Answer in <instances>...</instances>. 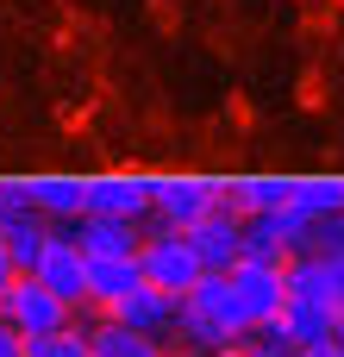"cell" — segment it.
<instances>
[{"mask_svg":"<svg viewBox=\"0 0 344 357\" xmlns=\"http://www.w3.org/2000/svg\"><path fill=\"white\" fill-rule=\"evenodd\" d=\"M175 339L194 357H213V351H226V345H244V339H251V320H244V307H238V295H232L226 276H201V282L182 295Z\"/></svg>","mask_w":344,"mask_h":357,"instance_id":"cell-1","label":"cell"},{"mask_svg":"<svg viewBox=\"0 0 344 357\" xmlns=\"http://www.w3.org/2000/svg\"><path fill=\"white\" fill-rule=\"evenodd\" d=\"M138 270H144L150 289H163V295H175V301L207 276L201 257H194V245H188V232H163V226L144 232V245H138Z\"/></svg>","mask_w":344,"mask_h":357,"instance_id":"cell-2","label":"cell"},{"mask_svg":"<svg viewBox=\"0 0 344 357\" xmlns=\"http://www.w3.org/2000/svg\"><path fill=\"white\" fill-rule=\"evenodd\" d=\"M207 213H219V182H201V176H157L150 182V226L194 232Z\"/></svg>","mask_w":344,"mask_h":357,"instance_id":"cell-3","label":"cell"},{"mask_svg":"<svg viewBox=\"0 0 344 357\" xmlns=\"http://www.w3.org/2000/svg\"><path fill=\"white\" fill-rule=\"evenodd\" d=\"M313 251V220H301L295 207H276V213H251L244 220V257L238 264H288Z\"/></svg>","mask_w":344,"mask_h":357,"instance_id":"cell-4","label":"cell"},{"mask_svg":"<svg viewBox=\"0 0 344 357\" xmlns=\"http://www.w3.org/2000/svg\"><path fill=\"white\" fill-rule=\"evenodd\" d=\"M0 320H6L19 339H44V333L69 326V320H75V307H63L38 276H13V282L0 289Z\"/></svg>","mask_w":344,"mask_h":357,"instance_id":"cell-5","label":"cell"},{"mask_svg":"<svg viewBox=\"0 0 344 357\" xmlns=\"http://www.w3.org/2000/svg\"><path fill=\"white\" fill-rule=\"evenodd\" d=\"M63 307H88V257L75 245V226H50L44 251H38V270H31Z\"/></svg>","mask_w":344,"mask_h":357,"instance_id":"cell-6","label":"cell"},{"mask_svg":"<svg viewBox=\"0 0 344 357\" xmlns=\"http://www.w3.org/2000/svg\"><path fill=\"white\" fill-rule=\"evenodd\" d=\"M282 270H288V264H232V270H226V282H232V295H238L251 333L269 326V320L288 307V276H282Z\"/></svg>","mask_w":344,"mask_h":357,"instance_id":"cell-7","label":"cell"},{"mask_svg":"<svg viewBox=\"0 0 344 357\" xmlns=\"http://www.w3.org/2000/svg\"><path fill=\"white\" fill-rule=\"evenodd\" d=\"M175 314H182V301L175 295H163V289H150V282H138L132 295H119L113 307H107V320H119V326H138V333H150V339H175Z\"/></svg>","mask_w":344,"mask_h":357,"instance_id":"cell-8","label":"cell"},{"mask_svg":"<svg viewBox=\"0 0 344 357\" xmlns=\"http://www.w3.org/2000/svg\"><path fill=\"white\" fill-rule=\"evenodd\" d=\"M188 245H194V257H201L207 276H226V270L244 257V220L219 207V213H207V220L188 232Z\"/></svg>","mask_w":344,"mask_h":357,"instance_id":"cell-9","label":"cell"},{"mask_svg":"<svg viewBox=\"0 0 344 357\" xmlns=\"http://www.w3.org/2000/svg\"><path fill=\"white\" fill-rule=\"evenodd\" d=\"M88 213L100 220H150V182L144 176H88Z\"/></svg>","mask_w":344,"mask_h":357,"instance_id":"cell-10","label":"cell"},{"mask_svg":"<svg viewBox=\"0 0 344 357\" xmlns=\"http://www.w3.org/2000/svg\"><path fill=\"white\" fill-rule=\"evenodd\" d=\"M25 195H31V207H38L50 226H75V220L88 213V182H81V176H31Z\"/></svg>","mask_w":344,"mask_h":357,"instance_id":"cell-11","label":"cell"},{"mask_svg":"<svg viewBox=\"0 0 344 357\" xmlns=\"http://www.w3.org/2000/svg\"><path fill=\"white\" fill-rule=\"evenodd\" d=\"M75 245H81V257H138L144 232H138V220H100V213H81V220H75Z\"/></svg>","mask_w":344,"mask_h":357,"instance_id":"cell-12","label":"cell"},{"mask_svg":"<svg viewBox=\"0 0 344 357\" xmlns=\"http://www.w3.org/2000/svg\"><path fill=\"white\" fill-rule=\"evenodd\" d=\"M295 351H307V345H326V339H338V314L332 307H320V301H288L276 320H269Z\"/></svg>","mask_w":344,"mask_h":357,"instance_id":"cell-13","label":"cell"},{"mask_svg":"<svg viewBox=\"0 0 344 357\" xmlns=\"http://www.w3.org/2000/svg\"><path fill=\"white\" fill-rule=\"evenodd\" d=\"M88 357H175L163 339H150V333H138V326H119V320H94L88 326Z\"/></svg>","mask_w":344,"mask_h":357,"instance_id":"cell-14","label":"cell"},{"mask_svg":"<svg viewBox=\"0 0 344 357\" xmlns=\"http://www.w3.org/2000/svg\"><path fill=\"white\" fill-rule=\"evenodd\" d=\"M144 282V270H138V257H88V307H113L119 295H132Z\"/></svg>","mask_w":344,"mask_h":357,"instance_id":"cell-15","label":"cell"},{"mask_svg":"<svg viewBox=\"0 0 344 357\" xmlns=\"http://www.w3.org/2000/svg\"><path fill=\"white\" fill-rule=\"evenodd\" d=\"M288 207H295L301 220H313V226L338 220V213H344V176H295Z\"/></svg>","mask_w":344,"mask_h":357,"instance_id":"cell-16","label":"cell"},{"mask_svg":"<svg viewBox=\"0 0 344 357\" xmlns=\"http://www.w3.org/2000/svg\"><path fill=\"white\" fill-rule=\"evenodd\" d=\"M0 238H6L13 270H19V276H31V270H38V251H44V238H50V220H44V213H19V220H6V226H0Z\"/></svg>","mask_w":344,"mask_h":357,"instance_id":"cell-17","label":"cell"},{"mask_svg":"<svg viewBox=\"0 0 344 357\" xmlns=\"http://www.w3.org/2000/svg\"><path fill=\"white\" fill-rule=\"evenodd\" d=\"M25 357H88V326H56L44 339H25Z\"/></svg>","mask_w":344,"mask_h":357,"instance_id":"cell-18","label":"cell"},{"mask_svg":"<svg viewBox=\"0 0 344 357\" xmlns=\"http://www.w3.org/2000/svg\"><path fill=\"white\" fill-rule=\"evenodd\" d=\"M0 357H25V339H19L6 320H0Z\"/></svg>","mask_w":344,"mask_h":357,"instance_id":"cell-19","label":"cell"},{"mask_svg":"<svg viewBox=\"0 0 344 357\" xmlns=\"http://www.w3.org/2000/svg\"><path fill=\"white\" fill-rule=\"evenodd\" d=\"M295 357H344V339H326V345H307V351H295Z\"/></svg>","mask_w":344,"mask_h":357,"instance_id":"cell-20","label":"cell"},{"mask_svg":"<svg viewBox=\"0 0 344 357\" xmlns=\"http://www.w3.org/2000/svg\"><path fill=\"white\" fill-rule=\"evenodd\" d=\"M13 276H19V270H13V257H6V238H0V289H6Z\"/></svg>","mask_w":344,"mask_h":357,"instance_id":"cell-21","label":"cell"},{"mask_svg":"<svg viewBox=\"0 0 344 357\" xmlns=\"http://www.w3.org/2000/svg\"><path fill=\"white\" fill-rule=\"evenodd\" d=\"M213 357H257L251 345H226V351H213Z\"/></svg>","mask_w":344,"mask_h":357,"instance_id":"cell-22","label":"cell"},{"mask_svg":"<svg viewBox=\"0 0 344 357\" xmlns=\"http://www.w3.org/2000/svg\"><path fill=\"white\" fill-rule=\"evenodd\" d=\"M188 357H194V351H188Z\"/></svg>","mask_w":344,"mask_h":357,"instance_id":"cell-23","label":"cell"}]
</instances>
